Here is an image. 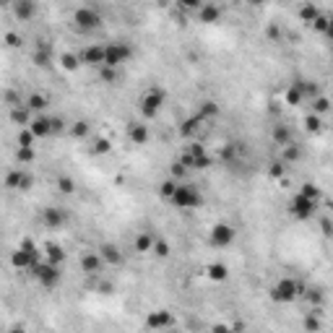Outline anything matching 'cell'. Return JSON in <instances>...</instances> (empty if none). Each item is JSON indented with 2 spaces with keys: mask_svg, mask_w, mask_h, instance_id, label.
<instances>
[{
  "mask_svg": "<svg viewBox=\"0 0 333 333\" xmlns=\"http://www.w3.org/2000/svg\"><path fill=\"white\" fill-rule=\"evenodd\" d=\"M169 201H172V206H174V208H180V211H190V208H198V206L203 203V195L198 193V188H195V185H188V183H185V185H177V188H174V193H172Z\"/></svg>",
  "mask_w": 333,
  "mask_h": 333,
  "instance_id": "cell-1",
  "label": "cell"
},
{
  "mask_svg": "<svg viewBox=\"0 0 333 333\" xmlns=\"http://www.w3.org/2000/svg\"><path fill=\"white\" fill-rule=\"evenodd\" d=\"M32 276L44 286V289H52V286H57L63 271H60V265H55V263H50V260H44V263L37 260V263L32 265Z\"/></svg>",
  "mask_w": 333,
  "mask_h": 333,
  "instance_id": "cell-2",
  "label": "cell"
},
{
  "mask_svg": "<svg viewBox=\"0 0 333 333\" xmlns=\"http://www.w3.org/2000/svg\"><path fill=\"white\" fill-rule=\"evenodd\" d=\"M130 57H133V47H130V44L112 42V44H104V63H102V65H109V68H120V65L128 63Z\"/></svg>",
  "mask_w": 333,
  "mask_h": 333,
  "instance_id": "cell-3",
  "label": "cell"
},
{
  "mask_svg": "<svg viewBox=\"0 0 333 333\" xmlns=\"http://www.w3.org/2000/svg\"><path fill=\"white\" fill-rule=\"evenodd\" d=\"M299 294H302V286H299L294 279H281L274 289H271V299L279 302V305H289V302H294Z\"/></svg>",
  "mask_w": 333,
  "mask_h": 333,
  "instance_id": "cell-4",
  "label": "cell"
},
{
  "mask_svg": "<svg viewBox=\"0 0 333 333\" xmlns=\"http://www.w3.org/2000/svg\"><path fill=\"white\" fill-rule=\"evenodd\" d=\"M164 102H167V94L162 92V88H157V86H154V88H148V92L141 97V112L151 120V117H157L159 115V109L164 107Z\"/></svg>",
  "mask_w": 333,
  "mask_h": 333,
  "instance_id": "cell-5",
  "label": "cell"
},
{
  "mask_svg": "<svg viewBox=\"0 0 333 333\" xmlns=\"http://www.w3.org/2000/svg\"><path fill=\"white\" fill-rule=\"evenodd\" d=\"M73 26L78 29V32H97L99 26H102V16H99V11H94V8H76V13H73Z\"/></svg>",
  "mask_w": 333,
  "mask_h": 333,
  "instance_id": "cell-6",
  "label": "cell"
},
{
  "mask_svg": "<svg viewBox=\"0 0 333 333\" xmlns=\"http://www.w3.org/2000/svg\"><path fill=\"white\" fill-rule=\"evenodd\" d=\"M318 211V201H313V198H307L302 193H297L292 201H289V214L299 221H307V219H313V214Z\"/></svg>",
  "mask_w": 333,
  "mask_h": 333,
  "instance_id": "cell-7",
  "label": "cell"
},
{
  "mask_svg": "<svg viewBox=\"0 0 333 333\" xmlns=\"http://www.w3.org/2000/svg\"><path fill=\"white\" fill-rule=\"evenodd\" d=\"M234 237H237V229L232 224H227V221H219V224L211 227V245L214 248H229Z\"/></svg>",
  "mask_w": 333,
  "mask_h": 333,
  "instance_id": "cell-8",
  "label": "cell"
},
{
  "mask_svg": "<svg viewBox=\"0 0 333 333\" xmlns=\"http://www.w3.org/2000/svg\"><path fill=\"white\" fill-rule=\"evenodd\" d=\"M65 221H68V214H65L63 208H57V206H47L42 211V224L50 227V229H60Z\"/></svg>",
  "mask_w": 333,
  "mask_h": 333,
  "instance_id": "cell-9",
  "label": "cell"
},
{
  "mask_svg": "<svg viewBox=\"0 0 333 333\" xmlns=\"http://www.w3.org/2000/svg\"><path fill=\"white\" fill-rule=\"evenodd\" d=\"M78 60L83 65H102L104 63V44H88L78 52Z\"/></svg>",
  "mask_w": 333,
  "mask_h": 333,
  "instance_id": "cell-10",
  "label": "cell"
},
{
  "mask_svg": "<svg viewBox=\"0 0 333 333\" xmlns=\"http://www.w3.org/2000/svg\"><path fill=\"white\" fill-rule=\"evenodd\" d=\"M26 128L34 133V138H47V136H52V130H50V117L42 115V112H39L37 117H32Z\"/></svg>",
  "mask_w": 333,
  "mask_h": 333,
  "instance_id": "cell-11",
  "label": "cell"
},
{
  "mask_svg": "<svg viewBox=\"0 0 333 333\" xmlns=\"http://www.w3.org/2000/svg\"><path fill=\"white\" fill-rule=\"evenodd\" d=\"M128 136H130V141L136 143V146H146V143H148V138H151V130H148V125H146V123H130Z\"/></svg>",
  "mask_w": 333,
  "mask_h": 333,
  "instance_id": "cell-12",
  "label": "cell"
},
{
  "mask_svg": "<svg viewBox=\"0 0 333 333\" xmlns=\"http://www.w3.org/2000/svg\"><path fill=\"white\" fill-rule=\"evenodd\" d=\"M99 258L104 265H120L123 263V253L117 245H112V242H104V245L99 248Z\"/></svg>",
  "mask_w": 333,
  "mask_h": 333,
  "instance_id": "cell-13",
  "label": "cell"
},
{
  "mask_svg": "<svg viewBox=\"0 0 333 333\" xmlns=\"http://www.w3.org/2000/svg\"><path fill=\"white\" fill-rule=\"evenodd\" d=\"M146 325L148 328H172L174 325V318H172V313H167V310H157V313H151L148 318H146Z\"/></svg>",
  "mask_w": 333,
  "mask_h": 333,
  "instance_id": "cell-14",
  "label": "cell"
},
{
  "mask_svg": "<svg viewBox=\"0 0 333 333\" xmlns=\"http://www.w3.org/2000/svg\"><path fill=\"white\" fill-rule=\"evenodd\" d=\"M34 263H37V258L29 255L26 250H21V248H16V250L11 253V265H13L16 271H26V268H32Z\"/></svg>",
  "mask_w": 333,
  "mask_h": 333,
  "instance_id": "cell-15",
  "label": "cell"
},
{
  "mask_svg": "<svg viewBox=\"0 0 333 333\" xmlns=\"http://www.w3.org/2000/svg\"><path fill=\"white\" fill-rule=\"evenodd\" d=\"M34 13H37L34 0H16V3H13V16L18 21H29V18H34Z\"/></svg>",
  "mask_w": 333,
  "mask_h": 333,
  "instance_id": "cell-16",
  "label": "cell"
},
{
  "mask_svg": "<svg viewBox=\"0 0 333 333\" xmlns=\"http://www.w3.org/2000/svg\"><path fill=\"white\" fill-rule=\"evenodd\" d=\"M32 63L37 65V68H50L52 65V50L47 47V44H37V50H34V55H32Z\"/></svg>",
  "mask_w": 333,
  "mask_h": 333,
  "instance_id": "cell-17",
  "label": "cell"
},
{
  "mask_svg": "<svg viewBox=\"0 0 333 333\" xmlns=\"http://www.w3.org/2000/svg\"><path fill=\"white\" fill-rule=\"evenodd\" d=\"M201 125H203V117L201 115H190V117H185L183 123H180V136L183 138H190V136H195L198 130H201Z\"/></svg>",
  "mask_w": 333,
  "mask_h": 333,
  "instance_id": "cell-18",
  "label": "cell"
},
{
  "mask_svg": "<svg viewBox=\"0 0 333 333\" xmlns=\"http://www.w3.org/2000/svg\"><path fill=\"white\" fill-rule=\"evenodd\" d=\"M102 258H99V253H86V255H81V271L83 274H99L102 271Z\"/></svg>",
  "mask_w": 333,
  "mask_h": 333,
  "instance_id": "cell-19",
  "label": "cell"
},
{
  "mask_svg": "<svg viewBox=\"0 0 333 333\" xmlns=\"http://www.w3.org/2000/svg\"><path fill=\"white\" fill-rule=\"evenodd\" d=\"M151 248H154V234H151V232H141V234H136V239H133V250H136L138 255L151 253Z\"/></svg>",
  "mask_w": 333,
  "mask_h": 333,
  "instance_id": "cell-20",
  "label": "cell"
},
{
  "mask_svg": "<svg viewBox=\"0 0 333 333\" xmlns=\"http://www.w3.org/2000/svg\"><path fill=\"white\" fill-rule=\"evenodd\" d=\"M44 255H47V260L55 263V265L65 263V250L57 245V242H47V245H44Z\"/></svg>",
  "mask_w": 333,
  "mask_h": 333,
  "instance_id": "cell-21",
  "label": "cell"
},
{
  "mask_svg": "<svg viewBox=\"0 0 333 333\" xmlns=\"http://www.w3.org/2000/svg\"><path fill=\"white\" fill-rule=\"evenodd\" d=\"M206 276L211 281H227L229 279V268H227L224 263H211L208 268H206Z\"/></svg>",
  "mask_w": 333,
  "mask_h": 333,
  "instance_id": "cell-22",
  "label": "cell"
},
{
  "mask_svg": "<svg viewBox=\"0 0 333 333\" xmlns=\"http://www.w3.org/2000/svg\"><path fill=\"white\" fill-rule=\"evenodd\" d=\"M271 141L279 143V146H286V143L292 141V130L286 128V125H274V130H271Z\"/></svg>",
  "mask_w": 333,
  "mask_h": 333,
  "instance_id": "cell-23",
  "label": "cell"
},
{
  "mask_svg": "<svg viewBox=\"0 0 333 333\" xmlns=\"http://www.w3.org/2000/svg\"><path fill=\"white\" fill-rule=\"evenodd\" d=\"M299 157H302V148L297 146V143H286L284 146V154H281V162L284 164H294V162H299Z\"/></svg>",
  "mask_w": 333,
  "mask_h": 333,
  "instance_id": "cell-24",
  "label": "cell"
},
{
  "mask_svg": "<svg viewBox=\"0 0 333 333\" xmlns=\"http://www.w3.org/2000/svg\"><path fill=\"white\" fill-rule=\"evenodd\" d=\"M32 109L24 104V107H21V104H16L13 109H11V120L16 123V125H29V120H32Z\"/></svg>",
  "mask_w": 333,
  "mask_h": 333,
  "instance_id": "cell-25",
  "label": "cell"
},
{
  "mask_svg": "<svg viewBox=\"0 0 333 333\" xmlns=\"http://www.w3.org/2000/svg\"><path fill=\"white\" fill-rule=\"evenodd\" d=\"M47 104H50V99L44 97V94H39V92H37V94H32V97L26 99V107L32 109V112H37V115H39V112H44V109H47Z\"/></svg>",
  "mask_w": 333,
  "mask_h": 333,
  "instance_id": "cell-26",
  "label": "cell"
},
{
  "mask_svg": "<svg viewBox=\"0 0 333 333\" xmlns=\"http://www.w3.org/2000/svg\"><path fill=\"white\" fill-rule=\"evenodd\" d=\"M221 18V8L208 3V6H201V21L203 24H216V21Z\"/></svg>",
  "mask_w": 333,
  "mask_h": 333,
  "instance_id": "cell-27",
  "label": "cell"
},
{
  "mask_svg": "<svg viewBox=\"0 0 333 333\" xmlns=\"http://www.w3.org/2000/svg\"><path fill=\"white\" fill-rule=\"evenodd\" d=\"M198 115L203 117V123H206V120H214V117L219 115V104H216L214 99H206V102H201V107H198Z\"/></svg>",
  "mask_w": 333,
  "mask_h": 333,
  "instance_id": "cell-28",
  "label": "cell"
},
{
  "mask_svg": "<svg viewBox=\"0 0 333 333\" xmlns=\"http://www.w3.org/2000/svg\"><path fill=\"white\" fill-rule=\"evenodd\" d=\"M60 65H63V71L73 73V71H78L81 60H78V55H73V52H63V55H60Z\"/></svg>",
  "mask_w": 333,
  "mask_h": 333,
  "instance_id": "cell-29",
  "label": "cell"
},
{
  "mask_svg": "<svg viewBox=\"0 0 333 333\" xmlns=\"http://www.w3.org/2000/svg\"><path fill=\"white\" fill-rule=\"evenodd\" d=\"M302 99H305V97H302V88H299L297 83H292L289 88H286V94H284V102H286V104L297 107V104H299Z\"/></svg>",
  "mask_w": 333,
  "mask_h": 333,
  "instance_id": "cell-30",
  "label": "cell"
},
{
  "mask_svg": "<svg viewBox=\"0 0 333 333\" xmlns=\"http://www.w3.org/2000/svg\"><path fill=\"white\" fill-rule=\"evenodd\" d=\"M310 26H313L318 34H328V32H330V18H328L325 13H318V18L310 21Z\"/></svg>",
  "mask_w": 333,
  "mask_h": 333,
  "instance_id": "cell-31",
  "label": "cell"
},
{
  "mask_svg": "<svg viewBox=\"0 0 333 333\" xmlns=\"http://www.w3.org/2000/svg\"><path fill=\"white\" fill-rule=\"evenodd\" d=\"M211 164H214V159L208 157L206 151H201V154H195V157H193V167H190V169H198V172H203V169H208Z\"/></svg>",
  "mask_w": 333,
  "mask_h": 333,
  "instance_id": "cell-32",
  "label": "cell"
},
{
  "mask_svg": "<svg viewBox=\"0 0 333 333\" xmlns=\"http://www.w3.org/2000/svg\"><path fill=\"white\" fill-rule=\"evenodd\" d=\"M34 146H18L16 148V162H21V164H29V162H34Z\"/></svg>",
  "mask_w": 333,
  "mask_h": 333,
  "instance_id": "cell-33",
  "label": "cell"
},
{
  "mask_svg": "<svg viewBox=\"0 0 333 333\" xmlns=\"http://www.w3.org/2000/svg\"><path fill=\"white\" fill-rule=\"evenodd\" d=\"M318 13H320V8H318L315 3H305V6L299 8V18L305 21V24H310L313 18H318Z\"/></svg>",
  "mask_w": 333,
  "mask_h": 333,
  "instance_id": "cell-34",
  "label": "cell"
},
{
  "mask_svg": "<svg viewBox=\"0 0 333 333\" xmlns=\"http://www.w3.org/2000/svg\"><path fill=\"white\" fill-rule=\"evenodd\" d=\"M305 130H307V133H320V130H323V120H320V115H315V112H313V115H307V117H305Z\"/></svg>",
  "mask_w": 333,
  "mask_h": 333,
  "instance_id": "cell-35",
  "label": "cell"
},
{
  "mask_svg": "<svg viewBox=\"0 0 333 333\" xmlns=\"http://www.w3.org/2000/svg\"><path fill=\"white\" fill-rule=\"evenodd\" d=\"M328 109H330V102H328V97H323V94L313 97V112H315V115H325Z\"/></svg>",
  "mask_w": 333,
  "mask_h": 333,
  "instance_id": "cell-36",
  "label": "cell"
},
{
  "mask_svg": "<svg viewBox=\"0 0 333 333\" xmlns=\"http://www.w3.org/2000/svg\"><path fill=\"white\" fill-rule=\"evenodd\" d=\"M297 86L302 88V97H318L320 94V86L315 81H297Z\"/></svg>",
  "mask_w": 333,
  "mask_h": 333,
  "instance_id": "cell-37",
  "label": "cell"
},
{
  "mask_svg": "<svg viewBox=\"0 0 333 333\" xmlns=\"http://www.w3.org/2000/svg\"><path fill=\"white\" fill-rule=\"evenodd\" d=\"M88 128H92V125H88L86 120H76V123L71 125V136H73V138H86V136H88Z\"/></svg>",
  "mask_w": 333,
  "mask_h": 333,
  "instance_id": "cell-38",
  "label": "cell"
},
{
  "mask_svg": "<svg viewBox=\"0 0 333 333\" xmlns=\"http://www.w3.org/2000/svg\"><path fill=\"white\" fill-rule=\"evenodd\" d=\"M151 253H154V255H159V258H167V255L172 253V248H169V242H167V239H154Z\"/></svg>",
  "mask_w": 333,
  "mask_h": 333,
  "instance_id": "cell-39",
  "label": "cell"
},
{
  "mask_svg": "<svg viewBox=\"0 0 333 333\" xmlns=\"http://www.w3.org/2000/svg\"><path fill=\"white\" fill-rule=\"evenodd\" d=\"M99 78L104 83H115L117 81V68H109V65H99Z\"/></svg>",
  "mask_w": 333,
  "mask_h": 333,
  "instance_id": "cell-40",
  "label": "cell"
},
{
  "mask_svg": "<svg viewBox=\"0 0 333 333\" xmlns=\"http://www.w3.org/2000/svg\"><path fill=\"white\" fill-rule=\"evenodd\" d=\"M92 151L99 154V157H102V154H109V151H112V141H109V138H97L94 146H92Z\"/></svg>",
  "mask_w": 333,
  "mask_h": 333,
  "instance_id": "cell-41",
  "label": "cell"
},
{
  "mask_svg": "<svg viewBox=\"0 0 333 333\" xmlns=\"http://www.w3.org/2000/svg\"><path fill=\"white\" fill-rule=\"evenodd\" d=\"M57 190H60V193H65V195L76 193V183H73V177H60V180H57Z\"/></svg>",
  "mask_w": 333,
  "mask_h": 333,
  "instance_id": "cell-42",
  "label": "cell"
},
{
  "mask_svg": "<svg viewBox=\"0 0 333 333\" xmlns=\"http://www.w3.org/2000/svg\"><path fill=\"white\" fill-rule=\"evenodd\" d=\"M21 250H26L29 255H34L37 260H39V248H37V242L32 239V237H24V239H21V245H18Z\"/></svg>",
  "mask_w": 333,
  "mask_h": 333,
  "instance_id": "cell-43",
  "label": "cell"
},
{
  "mask_svg": "<svg viewBox=\"0 0 333 333\" xmlns=\"http://www.w3.org/2000/svg\"><path fill=\"white\" fill-rule=\"evenodd\" d=\"M299 193H302V195H307V198H313V201H320V195H323V193H320V188H315L313 183H305V185L299 188Z\"/></svg>",
  "mask_w": 333,
  "mask_h": 333,
  "instance_id": "cell-44",
  "label": "cell"
},
{
  "mask_svg": "<svg viewBox=\"0 0 333 333\" xmlns=\"http://www.w3.org/2000/svg\"><path fill=\"white\" fill-rule=\"evenodd\" d=\"M284 174H286V164H284V162H271V167H268V177H274V180H281Z\"/></svg>",
  "mask_w": 333,
  "mask_h": 333,
  "instance_id": "cell-45",
  "label": "cell"
},
{
  "mask_svg": "<svg viewBox=\"0 0 333 333\" xmlns=\"http://www.w3.org/2000/svg\"><path fill=\"white\" fill-rule=\"evenodd\" d=\"M18 183H21V169H13L6 174V188L8 190H18Z\"/></svg>",
  "mask_w": 333,
  "mask_h": 333,
  "instance_id": "cell-46",
  "label": "cell"
},
{
  "mask_svg": "<svg viewBox=\"0 0 333 333\" xmlns=\"http://www.w3.org/2000/svg\"><path fill=\"white\" fill-rule=\"evenodd\" d=\"M174 188H177V183H174V180H164V183L159 185V195L164 198V201H169L172 193H174Z\"/></svg>",
  "mask_w": 333,
  "mask_h": 333,
  "instance_id": "cell-47",
  "label": "cell"
},
{
  "mask_svg": "<svg viewBox=\"0 0 333 333\" xmlns=\"http://www.w3.org/2000/svg\"><path fill=\"white\" fill-rule=\"evenodd\" d=\"M18 146H32L34 143V133L29 130V128H24V130H18Z\"/></svg>",
  "mask_w": 333,
  "mask_h": 333,
  "instance_id": "cell-48",
  "label": "cell"
},
{
  "mask_svg": "<svg viewBox=\"0 0 333 333\" xmlns=\"http://www.w3.org/2000/svg\"><path fill=\"white\" fill-rule=\"evenodd\" d=\"M65 128H68V123H65L63 117H50V130H52V136H57V133H63Z\"/></svg>",
  "mask_w": 333,
  "mask_h": 333,
  "instance_id": "cell-49",
  "label": "cell"
},
{
  "mask_svg": "<svg viewBox=\"0 0 333 333\" xmlns=\"http://www.w3.org/2000/svg\"><path fill=\"white\" fill-rule=\"evenodd\" d=\"M32 185H34V177L29 174V172H24V169H21V183H18V190H32Z\"/></svg>",
  "mask_w": 333,
  "mask_h": 333,
  "instance_id": "cell-50",
  "label": "cell"
},
{
  "mask_svg": "<svg viewBox=\"0 0 333 333\" xmlns=\"http://www.w3.org/2000/svg\"><path fill=\"white\" fill-rule=\"evenodd\" d=\"M3 39H6L8 47H13V50H16V47H21V42H24V39H21V34H16V32H6V37H3Z\"/></svg>",
  "mask_w": 333,
  "mask_h": 333,
  "instance_id": "cell-51",
  "label": "cell"
},
{
  "mask_svg": "<svg viewBox=\"0 0 333 333\" xmlns=\"http://www.w3.org/2000/svg\"><path fill=\"white\" fill-rule=\"evenodd\" d=\"M188 174V167L180 162V159H177L174 164H172V177H174V180H177V177H185Z\"/></svg>",
  "mask_w": 333,
  "mask_h": 333,
  "instance_id": "cell-52",
  "label": "cell"
},
{
  "mask_svg": "<svg viewBox=\"0 0 333 333\" xmlns=\"http://www.w3.org/2000/svg\"><path fill=\"white\" fill-rule=\"evenodd\" d=\"M305 330H313V333L320 330V320H318L315 315H307V318H305Z\"/></svg>",
  "mask_w": 333,
  "mask_h": 333,
  "instance_id": "cell-53",
  "label": "cell"
},
{
  "mask_svg": "<svg viewBox=\"0 0 333 333\" xmlns=\"http://www.w3.org/2000/svg\"><path fill=\"white\" fill-rule=\"evenodd\" d=\"M177 6L183 11H193V8H201V0H177Z\"/></svg>",
  "mask_w": 333,
  "mask_h": 333,
  "instance_id": "cell-54",
  "label": "cell"
},
{
  "mask_svg": "<svg viewBox=\"0 0 333 333\" xmlns=\"http://www.w3.org/2000/svg\"><path fill=\"white\" fill-rule=\"evenodd\" d=\"M265 37H268V39H274V42H279V39H281V29H279L276 24H271L268 29H265Z\"/></svg>",
  "mask_w": 333,
  "mask_h": 333,
  "instance_id": "cell-55",
  "label": "cell"
},
{
  "mask_svg": "<svg viewBox=\"0 0 333 333\" xmlns=\"http://www.w3.org/2000/svg\"><path fill=\"white\" fill-rule=\"evenodd\" d=\"M305 297H307V302H313V305H320V302H323V294H320V292H313V289L305 292Z\"/></svg>",
  "mask_w": 333,
  "mask_h": 333,
  "instance_id": "cell-56",
  "label": "cell"
},
{
  "mask_svg": "<svg viewBox=\"0 0 333 333\" xmlns=\"http://www.w3.org/2000/svg\"><path fill=\"white\" fill-rule=\"evenodd\" d=\"M221 159L232 162V159H234V146H224V148H221Z\"/></svg>",
  "mask_w": 333,
  "mask_h": 333,
  "instance_id": "cell-57",
  "label": "cell"
},
{
  "mask_svg": "<svg viewBox=\"0 0 333 333\" xmlns=\"http://www.w3.org/2000/svg\"><path fill=\"white\" fill-rule=\"evenodd\" d=\"M320 229H323V234H325V237H330V232H333V229H330V219H328V216H323Z\"/></svg>",
  "mask_w": 333,
  "mask_h": 333,
  "instance_id": "cell-58",
  "label": "cell"
},
{
  "mask_svg": "<svg viewBox=\"0 0 333 333\" xmlns=\"http://www.w3.org/2000/svg\"><path fill=\"white\" fill-rule=\"evenodd\" d=\"M6 102H8L11 107H16V104H21V102H18V94H16V92H6Z\"/></svg>",
  "mask_w": 333,
  "mask_h": 333,
  "instance_id": "cell-59",
  "label": "cell"
},
{
  "mask_svg": "<svg viewBox=\"0 0 333 333\" xmlns=\"http://www.w3.org/2000/svg\"><path fill=\"white\" fill-rule=\"evenodd\" d=\"M99 289H102L104 294H109V292H112V284H109V281H107V284H102V286H99Z\"/></svg>",
  "mask_w": 333,
  "mask_h": 333,
  "instance_id": "cell-60",
  "label": "cell"
},
{
  "mask_svg": "<svg viewBox=\"0 0 333 333\" xmlns=\"http://www.w3.org/2000/svg\"><path fill=\"white\" fill-rule=\"evenodd\" d=\"M0 3H3V6H13V3H16V0H0Z\"/></svg>",
  "mask_w": 333,
  "mask_h": 333,
  "instance_id": "cell-61",
  "label": "cell"
},
{
  "mask_svg": "<svg viewBox=\"0 0 333 333\" xmlns=\"http://www.w3.org/2000/svg\"><path fill=\"white\" fill-rule=\"evenodd\" d=\"M250 3H253V6H263V3H265V0H250Z\"/></svg>",
  "mask_w": 333,
  "mask_h": 333,
  "instance_id": "cell-62",
  "label": "cell"
}]
</instances>
